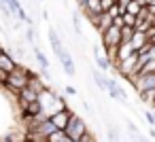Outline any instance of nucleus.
I'll return each mask as SVG.
<instances>
[{
	"label": "nucleus",
	"mask_w": 155,
	"mask_h": 142,
	"mask_svg": "<svg viewBox=\"0 0 155 142\" xmlns=\"http://www.w3.org/2000/svg\"><path fill=\"white\" fill-rule=\"evenodd\" d=\"M34 72L32 70H28L26 66H17L9 76H7V83H5V89L7 91H11L15 98H17V93L24 89V87H28V81H30V76H32Z\"/></svg>",
	"instance_id": "f257e3e1"
},
{
	"label": "nucleus",
	"mask_w": 155,
	"mask_h": 142,
	"mask_svg": "<svg viewBox=\"0 0 155 142\" xmlns=\"http://www.w3.org/2000/svg\"><path fill=\"white\" fill-rule=\"evenodd\" d=\"M64 134H66L70 140L79 142L81 138H85V136L89 134V127H87V123H85L77 112H72V115H70V119H68V125L64 127Z\"/></svg>",
	"instance_id": "f03ea898"
},
{
	"label": "nucleus",
	"mask_w": 155,
	"mask_h": 142,
	"mask_svg": "<svg viewBox=\"0 0 155 142\" xmlns=\"http://www.w3.org/2000/svg\"><path fill=\"white\" fill-rule=\"evenodd\" d=\"M100 40H102V49H113V47H119L121 45V30L119 28H115V26H110L108 30H104L102 34H100Z\"/></svg>",
	"instance_id": "7ed1b4c3"
},
{
	"label": "nucleus",
	"mask_w": 155,
	"mask_h": 142,
	"mask_svg": "<svg viewBox=\"0 0 155 142\" xmlns=\"http://www.w3.org/2000/svg\"><path fill=\"white\" fill-rule=\"evenodd\" d=\"M70 115H72V110L66 106V108H62V110H58V112L49 115L47 119L51 121V125H53L58 131H64V127L68 125V119H70Z\"/></svg>",
	"instance_id": "20e7f679"
},
{
	"label": "nucleus",
	"mask_w": 155,
	"mask_h": 142,
	"mask_svg": "<svg viewBox=\"0 0 155 142\" xmlns=\"http://www.w3.org/2000/svg\"><path fill=\"white\" fill-rule=\"evenodd\" d=\"M38 117H47V115H45V110H43L41 100H38V102H32V104H24V106H21V119H24V121L38 119Z\"/></svg>",
	"instance_id": "39448f33"
},
{
	"label": "nucleus",
	"mask_w": 155,
	"mask_h": 142,
	"mask_svg": "<svg viewBox=\"0 0 155 142\" xmlns=\"http://www.w3.org/2000/svg\"><path fill=\"white\" fill-rule=\"evenodd\" d=\"M106 91H108V95H110L113 100H117V102H127V93L119 87V83H117L115 79H108V76H106Z\"/></svg>",
	"instance_id": "423d86ee"
},
{
	"label": "nucleus",
	"mask_w": 155,
	"mask_h": 142,
	"mask_svg": "<svg viewBox=\"0 0 155 142\" xmlns=\"http://www.w3.org/2000/svg\"><path fill=\"white\" fill-rule=\"evenodd\" d=\"M134 87L138 93H147V91H153L155 89V74H147V76H138L134 81Z\"/></svg>",
	"instance_id": "0eeeda50"
},
{
	"label": "nucleus",
	"mask_w": 155,
	"mask_h": 142,
	"mask_svg": "<svg viewBox=\"0 0 155 142\" xmlns=\"http://www.w3.org/2000/svg\"><path fill=\"white\" fill-rule=\"evenodd\" d=\"M58 60H60V64H62V68H64V74H66V76H74V74H77V68H74L72 55H70L66 49L58 55Z\"/></svg>",
	"instance_id": "6e6552de"
},
{
	"label": "nucleus",
	"mask_w": 155,
	"mask_h": 142,
	"mask_svg": "<svg viewBox=\"0 0 155 142\" xmlns=\"http://www.w3.org/2000/svg\"><path fill=\"white\" fill-rule=\"evenodd\" d=\"M94 55H96V64H98V70H100V72H108V70L113 68V62L102 53V47H100V45L94 47Z\"/></svg>",
	"instance_id": "1a4fd4ad"
},
{
	"label": "nucleus",
	"mask_w": 155,
	"mask_h": 142,
	"mask_svg": "<svg viewBox=\"0 0 155 142\" xmlns=\"http://www.w3.org/2000/svg\"><path fill=\"white\" fill-rule=\"evenodd\" d=\"M19 64L11 57V53L7 51V49H2V51H0V70H5L7 74H11L15 68H17Z\"/></svg>",
	"instance_id": "9d476101"
},
{
	"label": "nucleus",
	"mask_w": 155,
	"mask_h": 142,
	"mask_svg": "<svg viewBox=\"0 0 155 142\" xmlns=\"http://www.w3.org/2000/svg\"><path fill=\"white\" fill-rule=\"evenodd\" d=\"M41 100V95L36 93V91H32L30 87H24L19 93H17V102L24 106V104H32V102H38Z\"/></svg>",
	"instance_id": "9b49d317"
},
{
	"label": "nucleus",
	"mask_w": 155,
	"mask_h": 142,
	"mask_svg": "<svg viewBox=\"0 0 155 142\" xmlns=\"http://www.w3.org/2000/svg\"><path fill=\"white\" fill-rule=\"evenodd\" d=\"M47 34H49V45H51V49H53V53H55V57L64 51V45H62V38H60V34L55 32V28H49L47 30Z\"/></svg>",
	"instance_id": "f8f14e48"
},
{
	"label": "nucleus",
	"mask_w": 155,
	"mask_h": 142,
	"mask_svg": "<svg viewBox=\"0 0 155 142\" xmlns=\"http://www.w3.org/2000/svg\"><path fill=\"white\" fill-rule=\"evenodd\" d=\"M147 43H149V40H147V34H142V32H134L132 40H130L127 45L132 47V51H134V53H138V51H140V49H142Z\"/></svg>",
	"instance_id": "ddd939ff"
},
{
	"label": "nucleus",
	"mask_w": 155,
	"mask_h": 142,
	"mask_svg": "<svg viewBox=\"0 0 155 142\" xmlns=\"http://www.w3.org/2000/svg\"><path fill=\"white\" fill-rule=\"evenodd\" d=\"M130 55H134V51H132V47H130V45H125V43H121V45L117 47V55H115V62H113V64H119V62H123V60H127Z\"/></svg>",
	"instance_id": "4468645a"
},
{
	"label": "nucleus",
	"mask_w": 155,
	"mask_h": 142,
	"mask_svg": "<svg viewBox=\"0 0 155 142\" xmlns=\"http://www.w3.org/2000/svg\"><path fill=\"white\" fill-rule=\"evenodd\" d=\"M34 60H36V64L41 66V70H49V60H47L45 53H43L41 49H36V47H34Z\"/></svg>",
	"instance_id": "2eb2a0df"
},
{
	"label": "nucleus",
	"mask_w": 155,
	"mask_h": 142,
	"mask_svg": "<svg viewBox=\"0 0 155 142\" xmlns=\"http://www.w3.org/2000/svg\"><path fill=\"white\" fill-rule=\"evenodd\" d=\"M91 76H94L96 85H98L102 91H106V74H104V72H100V70H94V72H91Z\"/></svg>",
	"instance_id": "dca6fc26"
},
{
	"label": "nucleus",
	"mask_w": 155,
	"mask_h": 142,
	"mask_svg": "<svg viewBox=\"0 0 155 142\" xmlns=\"http://www.w3.org/2000/svg\"><path fill=\"white\" fill-rule=\"evenodd\" d=\"M106 136H108V142H121L119 129H117L115 125H110V123H108V127H106Z\"/></svg>",
	"instance_id": "f3484780"
},
{
	"label": "nucleus",
	"mask_w": 155,
	"mask_h": 142,
	"mask_svg": "<svg viewBox=\"0 0 155 142\" xmlns=\"http://www.w3.org/2000/svg\"><path fill=\"white\" fill-rule=\"evenodd\" d=\"M140 9H142V7H140L138 2H134V0H130V2H127V7H125V13H127V15H134V17H136V15L140 13Z\"/></svg>",
	"instance_id": "a211bd4d"
},
{
	"label": "nucleus",
	"mask_w": 155,
	"mask_h": 142,
	"mask_svg": "<svg viewBox=\"0 0 155 142\" xmlns=\"http://www.w3.org/2000/svg\"><path fill=\"white\" fill-rule=\"evenodd\" d=\"M7 7H9V13H11V15H17V13L24 9L19 0H9V5H7Z\"/></svg>",
	"instance_id": "6ab92c4d"
},
{
	"label": "nucleus",
	"mask_w": 155,
	"mask_h": 142,
	"mask_svg": "<svg viewBox=\"0 0 155 142\" xmlns=\"http://www.w3.org/2000/svg\"><path fill=\"white\" fill-rule=\"evenodd\" d=\"M132 36H134V28H121V43H130L132 40Z\"/></svg>",
	"instance_id": "aec40b11"
},
{
	"label": "nucleus",
	"mask_w": 155,
	"mask_h": 142,
	"mask_svg": "<svg viewBox=\"0 0 155 142\" xmlns=\"http://www.w3.org/2000/svg\"><path fill=\"white\" fill-rule=\"evenodd\" d=\"M110 7H115V0H100V11L106 13Z\"/></svg>",
	"instance_id": "412c9836"
},
{
	"label": "nucleus",
	"mask_w": 155,
	"mask_h": 142,
	"mask_svg": "<svg viewBox=\"0 0 155 142\" xmlns=\"http://www.w3.org/2000/svg\"><path fill=\"white\" fill-rule=\"evenodd\" d=\"M72 26H74V30L81 34V17H79V13H72Z\"/></svg>",
	"instance_id": "4be33fe9"
},
{
	"label": "nucleus",
	"mask_w": 155,
	"mask_h": 142,
	"mask_svg": "<svg viewBox=\"0 0 155 142\" xmlns=\"http://www.w3.org/2000/svg\"><path fill=\"white\" fill-rule=\"evenodd\" d=\"M26 38H28V43H32V45H34V40H36V34H34V28H28V32H26Z\"/></svg>",
	"instance_id": "5701e85b"
},
{
	"label": "nucleus",
	"mask_w": 155,
	"mask_h": 142,
	"mask_svg": "<svg viewBox=\"0 0 155 142\" xmlns=\"http://www.w3.org/2000/svg\"><path fill=\"white\" fill-rule=\"evenodd\" d=\"M144 117H147V121L153 125V129H155V112H151V110H147L144 112Z\"/></svg>",
	"instance_id": "b1692460"
},
{
	"label": "nucleus",
	"mask_w": 155,
	"mask_h": 142,
	"mask_svg": "<svg viewBox=\"0 0 155 142\" xmlns=\"http://www.w3.org/2000/svg\"><path fill=\"white\" fill-rule=\"evenodd\" d=\"M113 26H115V28H119V30L123 28V21H121V15H117V17H113Z\"/></svg>",
	"instance_id": "393cba45"
},
{
	"label": "nucleus",
	"mask_w": 155,
	"mask_h": 142,
	"mask_svg": "<svg viewBox=\"0 0 155 142\" xmlns=\"http://www.w3.org/2000/svg\"><path fill=\"white\" fill-rule=\"evenodd\" d=\"M7 76H9V74H7L5 70H0V87H5V83H7Z\"/></svg>",
	"instance_id": "a878e982"
},
{
	"label": "nucleus",
	"mask_w": 155,
	"mask_h": 142,
	"mask_svg": "<svg viewBox=\"0 0 155 142\" xmlns=\"http://www.w3.org/2000/svg\"><path fill=\"white\" fill-rule=\"evenodd\" d=\"M64 91H66V95H77V89H74V87H70V85H68V87H64Z\"/></svg>",
	"instance_id": "bb28decb"
},
{
	"label": "nucleus",
	"mask_w": 155,
	"mask_h": 142,
	"mask_svg": "<svg viewBox=\"0 0 155 142\" xmlns=\"http://www.w3.org/2000/svg\"><path fill=\"white\" fill-rule=\"evenodd\" d=\"M149 60H155V45H151V49H149Z\"/></svg>",
	"instance_id": "cd10ccee"
},
{
	"label": "nucleus",
	"mask_w": 155,
	"mask_h": 142,
	"mask_svg": "<svg viewBox=\"0 0 155 142\" xmlns=\"http://www.w3.org/2000/svg\"><path fill=\"white\" fill-rule=\"evenodd\" d=\"M149 136H151V138H155V129H153V127H151V131H149Z\"/></svg>",
	"instance_id": "c85d7f7f"
},
{
	"label": "nucleus",
	"mask_w": 155,
	"mask_h": 142,
	"mask_svg": "<svg viewBox=\"0 0 155 142\" xmlns=\"http://www.w3.org/2000/svg\"><path fill=\"white\" fill-rule=\"evenodd\" d=\"M151 26H153V28H155V15H153V17H151Z\"/></svg>",
	"instance_id": "c756f323"
},
{
	"label": "nucleus",
	"mask_w": 155,
	"mask_h": 142,
	"mask_svg": "<svg viewBox=\"0 0 155 142\" xmlns=\"http://www.w3.org/2000/svg\"><path fill=\"white\" fill-rule=\"evenodd\" d=\"M0 2H2V5H9V0H0Z\"/></svg>",
	"instance_id": "7c9ffc66"
},
{
	"label": "nucleus",
	"mask_w": 155,
	"mask_h": 142,
	"mask_svg": "<svg viewBox=\"0 0 155 142\" xmlns=\"http://www.w3.org/2000/svg\"><path fill=\"white\" fill-rule=\"evenodd\" d=\"M2 49H5V47H2V45H0V51H2Z\"/></svg>",
	"instance_id": "2f4dec72"
},
{
	"label": "nucleus",
	"mask_w": 155,
	"mask_h": 142,
	"mask_svg": "<svg viewBox=\"0 0 155 142\" xmlns=\"http://www.w3.org/2000/svg\"><path fill=\"white\" fill-rule=\"evenodd\" d=\"M38 2H45V0H38Z\"/></svg>",
	"instance_id": "473e14b6"
}]
</instances>
